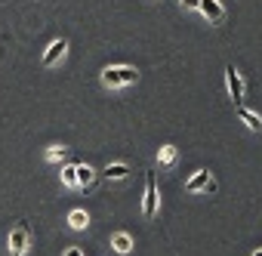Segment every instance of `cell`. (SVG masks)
Masks as SVG:
<instances>
[{
  "mask_svg": "<svg viewBox=\"0 0 262 256\" xmlns=\"http://www.w3.org/2000/svg\"><path fill=\"white\" fill-rule=\"evenodd\" d=\"M253 256H262V250H256V253H253Z\"/></svg>",
  "mask_w": 262,
  "mask_h": 256,
  "instance_id": "18",
  "label": "cell"
},
{
  "mask_svg": "<svg viewBox=\"0 0 262 256\" xmlns=\"http://www.w3.org/2000/svg\"><path fill=\"white\" fill-rule=\"evenodd\" d=\"M28 244H31V231L25 222H19L13 231H10V253L13 256H25L28 253Z\"/></svg>",
  "mask_w": 262,
  "mask_h": 256,
  "instance_id": "2",
  "label": "cell"
},
{
  "mask_svg": "<svg viewBox=\"0 0 262 256\" xmlns=\"http://www.w3.org/2000/svg\"><path fill=\"white\" fill-rule=\"evenodd\" d=\"M139 80V71L136 68H129V65H114V68H105L102 71V83L117 90V87H129V83H136Z\"/></svg>",
  "mask_w": 262,
  "mask_h": 256,
  "instance_id": "1",
  "label": "cell"
},
{
  "mask_svg": "<svg viewBox=\"0 0 262 256\" xmlns=\"http://www.w3.org/2000/svg\"><path fill=\"white\" fill-rule=\"evenodd\" d=\"M185 188H188V191H216V182H213L210 170H198V173L185 182Z\"/></svg>",
  "mask_w": 262,
  "mask_h": 256,
  "instance_id": "5",
  "label": "cell"
},
{
  "mask_svg": "<svg viewBox=\"0 0 262 256\" xmlns=\"http://www.w3.org/2000/svg\"><path fill=\"white\" fill-rule=\"evenodd\" d=\"M68 222H71V228H86V225H90V216H86L83 210H74V213L68 216Z\"/></svg>",
  "mask_w": 262,
  "mask_h": 256,
  "instance_id": "14",
  "label": "cell"
},
{
  "mask_svg": "<svg viewBox=\"0 0 262 256\" xmlns=\"http://www.w3.org/2000/svg\"><path fill=\"white\" fill-rule=\"evenodd\" d=\"M142 213H145V219H151L158 213V182H155V173H145V204H142Z\"/></svg>",
  "mask_w": 262,
  "mask_h": 256,
  "instance_id": "4",
  "label": "cell"
},
{
  "mask_svg": "<svg viewBox=\"0 0 262 256\" xmlns=\"http://www.w3.org/2000/svg\"><path fill=\"white\" fill-rule=\"evenodd\" d=\"M198 10H201L210 22H222V19H225V7L219 4V0H201Z\"/></svg>",
  "mask_w": 262,
  "mask_h": 256,
  "instance_id": "7",
  "label": "cell"
},
{
  "mask_svg": "<svg viewBox=\"0 0 262 256\" xmlns=\"http://www.w3.org/2000/svg\"><path fill=\"white\" fill-rule=\"evenodd\" d=\"M158 161H161L164 167H173V164H176V145H164V148L158 152Z\"/></svg>",
  "mask_w": 262,
  "mask_h": 256,
  "instance_id": "12",
  "label": "cell"
},
{
  "mask_svg": "<svg viewBox=\"0 0 262 256\" xmlns=\"http://www.w3.org/2000/svg\"><path fill=\"white\" fill-rule=\"evenodd\" d=\"M62 155H65V148H50V155H47V158H50V161H59Z\"/></svg>",
  "mask_w": 262,
  "mask_h": 256,
  "instance_id": "15",
  "label": "cell"
},
{
  "mask_svg": "<svg viewBox=\"0 0 262 256\" xmlns=\"http://www.w3.org/2000/svg\"><path fill=\"white\" fill-rule=\"evenodd\" d=\"M62 185H77V164H65L62 167Z\"/></svg>",
  "mask_w": 262,
  "mask_h": 256,
  "instance_id": "13",
  "label": "cell"
},
{
  "mask_svg": "<svg viewBox=\"0 0 262 256\" xmlns=\"http://www.w3.org/2000/svg\"><path fill=\"white\" fill-rule=\"evenodd\" d=\"M65 256H83V253H80V247H68V250H65Z\"/></svg>",
  "mask_w": 262,
  "mask_h": 256,
  "instance_id": "17",
  "label": "cell"
},
{
  "mask_svg": "<svg viewBox=\"0 0 262 256\" xmlns=\"http://www.w3.org/2000/svg\"><path fill=\"white\" fill-rule=\"evenodd\" d=\"M93 179H96V173H93V167H86V164H77V185H83V188H90V185H93Z\"/></svg>",
  "mask_w": 262,
  "mask_h": 256,
  "instance_id": "10",
  "label": "cell"
},
{
  "mask_svg": "<svg viewBox=\"0 0 262 256\" xmlns=\"http://www.w3.org/2000/svg\"><path fill=\"white\" fill-rule=\"evenodd\" d=\"M198 4H201V0H182V7H185V10H198Z\"/></svg>",
  "mask_w": 262,
  "mask_h": 256,
  "instance_id": "16",
  "label": "cell"
},
{
  "mask_svg": "<svg viewBox=\"0 0 262 256\" xmlns=\"http://www.w3.org/2000/svg\"><path fill=\"white\" fill-rule=\"evenodd\" d=\"M65 50H68V40H65V37L53 40V44L47 47V53H43V65H47V68H50V65H56V62L65 56Z\"/></svg>",
  "mask_w": 262,
  "mask_h": 256,
  "instance_id": "6",
  "label": "cell"
},
{
  "mask_svg": "<svg viewBox=\"0 0 262 256\" xmlns=\"http://www.w3.org/2000/svg\"><path fill=\"white\" fill-rule=\"evenodd\" d=\"M225 83H228V96L234 99V105H244V80L234 65H225Z\"/></svg>",
  "mask_w": 262,
  "mask_h": 256,
  "instance_id": "3",
  "label": "cell"
},
{
  "mask_svg": "<svg viewBox=\"0 0 262 256\" xmlns=\"http://www.w3.org/2000/svg\"><path fill=\"white\" fill-rule=\"evenodd\" d=\"M234 108H237V117L250 126L253 133H262V117H259L256 111H250V108H244V105H234Z\"/></svg>",
  "mask_w": 262,
  "mask_h": 256,
  "instance_id": "8",
  "label": "cell"
},
{
  "mask_svg": "<svg viewBox=\"0 0 262 256\" xmlns=\"http://www.w3.org/2000/svg\"><path fill=\"white\" fill-rule=\"evenodd\" d=\"M111 247H114L117 253H129V250H133V238L123 234V231H117V234L111 238Z\"/></svg>",
  "mask_w": 262,
  "mask_h": 256,
  "instance_id": "9",
  "label": "cell"
},
{
  "mask_svg": "<svg viewBox=\"0 0 262 256\" xmlns=\"http://www.w3.org/2000/svg\"><path fill=\"white\" fill-rule=\"evenodd\" d=\"M105 176H108V179H126V176H129V167H126V164H108V167H105Z\"/></svg>",
  "mask_w": 262,
  "mask_h": 256,
  "instance_id": "11",
  "label": "cell"
}]
</instances>
